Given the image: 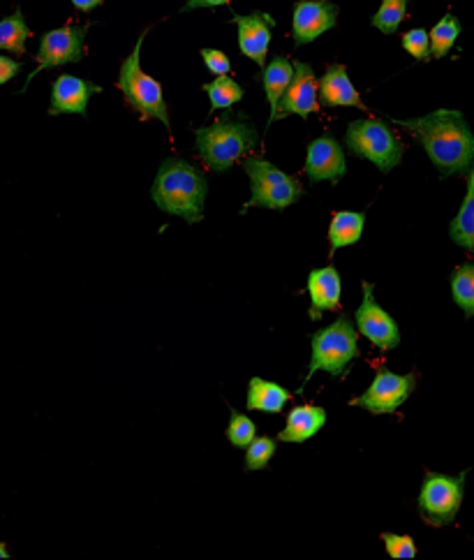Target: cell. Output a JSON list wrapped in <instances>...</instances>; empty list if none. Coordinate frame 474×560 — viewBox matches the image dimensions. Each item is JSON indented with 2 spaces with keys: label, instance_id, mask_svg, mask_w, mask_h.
<instances>
[{
  "label": "cell",
  "instance_id": "obj_1",
  "mask_svg": "<svg viewBox=\"0 0 474 560\" xmlns=\"http://www.w3.org/2000/svg\"><path fill=\"white\" fill-rule=\"evenodd\" d=\"M419 139L440 176H468L474 165V135L456 109H438L419 119L396 121Z\"/></svg>",
  "mask_w": 474,
  "mask_h": 560
},
{
  "label": "cell",
  "instance_id": "obj_2",
  "mask_svg": "<svg viewBox=\"0 0 474 560\" xmlns=\"http://www.w3.org/2000/svg\"><path fill=\"white\" fill-rule=\"evenodd\" d=\"M206 195H209V181L204 172L183 158H167L162 162L151 186L155 206L190 225L202 223Z\"/></svg>",
  "mask_w": 474,
  "mask_h": 560
},
{
  "label": "cell",
  "instance_id": "obj_3",
  "mask_svg": "<svg viewBox=\"0 0 474 560\" xmlns=\"http://www.w3.org/2000/svg\"><path fill=\"white\" fill-rule=\"evenodd\" d=\"M257 144V130L246 114H222L216 123L195 130L199 158L213 172L225 174Z\"/></svg>",
  "mask_w": 474,
  "mask_h": 560
},
{
  "label": "cell",
  "instance_id": "obj_4",
  "mask_svg": "<svg viewBox=\"0 0 474 560\" xmlns=\"http://www.w3.org/2000/svg\"><path fill=\"white\" fill-rule=\"evenodd\" d=\"M310 348H313V357H310L308 373L301 382L299 394L315 373L324 371L333 375V378H345L350 373V364L361 355L359 331L354 327V320L347 318V315H338L329 327L315 331L310 336Z\"/></svg>",
  "mask_w": 474,
  "mask_h": 560
},
{
  "label": "cell",
  "instance_id": "obj_5",
  "mask_svg": "<svg viewBox=\"0 0 474 560\" xmlns=\"http://www.w3.org/2000/svg\"><path fill=\"white\" fill-rule=\"evenodd\" d=\"M144 31L139 35V40L132 49V54L121 63V72H118V88H121L123 98L135 112L142 116L144 121H162V125L169 130L172 121H169V107L162 95V86L158 79L146 75L142 70V44L146 38Z\"/></svg>",
  "mask_w": 474,
  "mask_h": 560
},
{
  "label": "cell",
  "instance_id": "obj_6",
  "mask_svg": "<svg viewBox=\"0 0 474 560\" xmlns=\"http://www.w3.org/2000/svg\"><path fill=\"white\" fill-rule=\"evenodd\" d=\"M345 146L352 156L373 162L382 174H389L403 160L405 146L396 132L380 119H359L347 125Z\"/></svg>",
  "mask_w": 474,
  "mask_h": 560
},
{
  "label": "cell",
  "instance_id": "obj_7",
  "mask_svg": "<svg viewBox=\"0 0 474 560\" xmlns=\"http://www.w3.org/2000/svg\"><path fill=\"white\" fill-rule=\"evenodd\" d=\"M250 179V200L243 206L246 213L250 206L257 209H273L285 211L287 206H292L303 195V186L294 176L285 174L283 169H278L273 162L264 158H248L243 162Z\"/></svg>",
  "mask_w": 474,
  "mask_h": 560
},
{
  "label": "cell",
  "instance_id": "obj_8",
  "mask_svg": "<svg viewBox=\"0 0 474 560\" xmlns=\"http://www.w3.org/2000/svg\"><path fill=\"white\" fill-rule=\"evenodd\" d=\"M465 477H468V470H463L456 477L426 470L424 484H421L417 498V510L424 523L433 528H442L456 521L465 496Z\"/></svg>",
  "mask_w": 474,
  "mask_h": 560
},
{
  "label": "cell",
  "instance_id": "obj_9",
  "mask_svg": "<svg viewBox=\"0 0 474 560\" xmlns=\"http://www.w3.org/2000/svg\"><path fill=\"white\" fill-rule=\"evenodd\" d=\"M417 389V373L398 375L389 368H377L373 382L364 394L354 396L350 405L364 408L370 415H394Z\"/></svg>",
  "mask_w": 474,
  "mask_h": 560
},
{
  "label": "cell",
  "instance_id": "obj_10",
  "mask_svg": "<svg viewBox=\"0 0 474 560\" xmlns=\"http://www.w3.org/2000/svg\"><path fill=\"white\" fill-rule=\"evenodd\" d=\"M88 28H91V24L63 26V28H54V31L44 33L40 49H37V56H35L37 68L31 72V75H28L24 88H21V93L26 91L28 84H31V81L40 75L42 70L63 68V65L79 63L81 58H84V38H86Z\"/></svg>",
  "mask_w": 474,
  "mask_h": 560
},
{
  "label": "cell",
  "instance_id": "obj_11",
  "mask_svg": "<svg viewBox=\"0 0 474 560\" xmlns=\"http://www.w3.org/2000/svg\"><path fill=\"white\" fill-rule=\"evenodd\" d=\"M361 290H364V299H361L357 313H354V327L377 350L387 352L398 348L401 345V329H398L396 320L375 301V285L364 280Z\"/></svg>",
  "mask_w": 474,
  "mask_h": 560
},
{
  "label": "cell",
  "instance_id": "obj_12",
  "mask_svg": "<svg viewBox=\"0 0 474 560\" xmlns=\"http://www.w3.org/2000/svg\"><path fill=\"white\" fill-rule=\"evenodd\" d=\"M294 77L287 86V91L280 100V107L276 112V121L285 119V116H301L308 119L310 114H315L320 109V81L315 77V70L308 63H292Z\"/></svg>",
  "mask_w": 474,
  "mask_h": 560
},
{
  "label": "cell",
  "instance_id": "obj_13",
  "mask_svg": "<svg viewBox=\"0 0 474 560\" xmlns=\"http://www.w3.org/2000/svg\"><path fill=\"white\" fill-rule=\"evenodd\" d=\"M338 24V5L331 0H299L292 12V38L296 47L315 42Z\"/></svg>",
  "mask_w": 474,
  "mask_h": 560
},
{
  "label": "cell",
  "instance_id": "obj_14",
  "mask_svg": "<svg viewBox=\"0 0 474 560\" xmlns=\"http://www.w3.org/2000/svg\"><path fill=\"white\" fill-rule=\"evenodd\" d=\"M303 172L308 174V179L313 183H338L347 172V156L343 144L333 135H329V132L313 139V142L308 144Z\"/></svg>",
  "mask_w": 474,
  "mask_h": 560
},
{
  "label": "cell",
  "instance_id": "obj_15",
  "mask_svg": "<svg viewBox=\"0 0 474 560\" xmlns=\"http://www.w3.org/2000/svg\"><path fill=\"white\" fill-rule=\"evenodd\" d=\"M232 24L236 26V31H239L241 54L248 56L250 61H255L259 68H264L276 19H273L271 14L257 10L250 14H234Z\"/></svg>",
  "mask_w": 474,
  "mask_h": 560
},
{
  "label": "cell",
  "instance_id": "obj_16",
  "mask_svg": "<svg viewBox=\"0 0 474 560\" xmlns=\"http://www.w3.org/2000/svg\"><path fill=\"white\" fill-rule=\"evenodd\" d=\"M102 93V86L93 84V81L74 77V75H61L56 77L54 86H51V105H49V116H61V114H77V116H88V100L93 95Z\"/></svg>",
  "mask_w": 474,
  "mask_h": 560
},
{
  "label": "cell",
  "instance_id": "obj_17",
  "mask_svg": "<svg viewBox=\"0 0 474 560\" xmlns=\"http://www.w3.org/2000/svg\"><path fill=\"white\" fill-rule=\"evenodd\" d=\"M308 294H310V320H320L324 313L338 311L340 297H343V278L338 269L329 267L313 269L308 274Z\"/></svg>",
  "mask_w": 474,
  "mask_h": 560
},
{
  "label": "cell",
  "instance_id": "obj_18",
  "mask_svg": "<svg viewBox=\"0 0 474 560\" xmlns=\"http://www.w3.org/2000/svg\"><path fill=\"white\" fill-rule=\"evenodd\" d=\"M320 102L324 107H359L366 109L364 100L352 84L343 63H331L320 79Z\"/></svg>",
  "mask_w": 474,
  "mask_h": 560
},
{
  "label": "cell",
  "instance_id": "obj_19",
  "mask_svg": "<svg viewBox=\"0 0 474 560\" xmlns=\"http://www.w3.org/2000/svg\"><path fill=\"white\" fill-rule=\"evenodd\" d=\"M327 410L320 408V405H296L290 412H287L283 431L278 433V438L283 442H292V445H299V442H306L310 438H315L317 433L324 429L327 424Z\"/></svg>",
  "mask_w": 474,
  "mask_h": 560
},
{
  "label": "cell",
  "instance_id": "obj_20",
  "mask_svg": "<svg viewBox=\"0 0 474 560\" xmlns=\"http://www.w3.org/2000/svg\"><path fill=\"white\" fill-rule=\"evenodd\" d=\"M292 401V394L283 385L264 378H250L246 408L266 412V415H280Z\"/></svg>",
  "mask_w": 474,
  "mask_h": 560
},
{
  "label": "cell",
  "instance_id": "obj_21",
  "mask_svg": "<svg viewBox=\"0 0 474 560\" xmlns=\"http://www.w3.org/2000/svg\"><path fill=\"white\" fill-rule=\"evenodd\" d=\"M292 77H294V65L292 61H287L285 56H273V61L262 68V86L271 107V116H269V123H266V128H271L273 121H276L280 100H283Z\"/></svg>",
  "mask_w": 474,
  "mask_h": 560
},
{
  "label": "cell",
  "instance_id": "obj_22",
  "mask_svg": "<svg viewBox=\"0 0 474 560\" xmlns=\"http://www.w3.org/2000/svg\"><path fill=\"white\" fill-rule=\"evenodd\" d=\"M366 213L359 211H336L329 225V255L340 248L357 246L364 237Z\"/></svg>",
  "mask_w": 474,
  "mask_h": 560
},
{
  "label": "cell",
  "instance_id": "obj_23",
  "mask_svg": "<svg viewBox=\"0 0 474 560\" xmlns=\"http://www.w3.org/2000/svg\"><path fill=\"white\" fill-rule=\"evenodd\" d=\"M449 237L456 246L474 253V165L468 174V193H465L461 209L449 225Z\"/></svg>",
  "mask_w": 474,
  "mask_h": 560
},
{
  "label": "cell",
  "instance_id": "obj_24",
  "mask_svg": "<svg viewBox=\"0 0 474 560\" xmlns=\"http://www.w3.org/2000/svg\"><path fill=\"white\" fill-rule=\"evenodd\" d=\"M28 38H31V28L26 24L21 7H17L10 17L0 21V49L14 56H24Z\"/></svg>",
  "mask_w": 474,
  "mask_h": 560
},
{
  "label": "cell",
  "instance_id": "obj_25",
  "mask_svg": "<svg viewBox=\"0 0 474 560\" xmlns=\"http://www.w3.org/2000/svg\"><path fill=\"white\" fill-rule=\"evenodd\" d=\"M202 91L209 95L211 100V114L218 112V109L234 107L236 102H241L243 95H246L239 81L229 75H220L213 81H209V84L202 86Z\"/></svg>",
  "mask_w": 474,
  "mask_h": 560
},
{
  "label": "cell",
  "instance_id": "obj_26",
  "mask_svg": "<svg viewBox=\"0 0 474 560\" xmlns=\"http://www.w3.org/2000/svg\"><path fill=\"white\" fill-rule=\"evenodd\" d=\"M451 297L454 304L465 313V318H474V262L461 264L451 274Z\"/></svg>",
  "mask_w": 474,
  "mask_h": 560
},
{
  "label": "cell",
  "instance_id": "obj_27",
  "mask_svg": "<svg viewBox=\"0 0 474 560\" xmlns=\"http://www.w3.org/2000/svg\"><path fill=\"white\" fill-rule=\"evenodd\" d=\"M461 35V21H458L454 14L447 12L444 17L433 26V31L428 33L431 38V58H444L454 49V44Z\"/></svg>",
  "mask_w": 474,
  "mask_h": 560
},
{
  "label": "cell",
  "instance_id": "obj_28",
  "mask_svg": "<svg viewBox=\"0 0 474 560\" xmlns=\"http://www.w3.org/2000/svg\"><path fill=\"white\" fill-rule=\"evenodd\" d=\"M407 5L410 0H382L380 10L373 14L370 24L384 35H394L407 17Z\"/></svg>",
  "mask_w": 474,
  "mask_h": 560
},
{
  "label": "cell",
  "instance_id": "obj_29",
  "mask_svg": "<svg viewBox=\"0 0 474 560\" xmlns=\"http://www.w3.org/2000/svg\"><path fill=\"white\" fill-rule=\"evenodd\" d=\"M278 452V442L269 436H255V440L246 447V468L248 473L255 470H266L273 456Z\"/></svg>",
  "mask_w": 474,
  "mask_h": 560
},
{
  "label": "cell",
  "instance_id": "obj_30",
  "mask_svg": "<svg viewBox=\"0 0 474 560\" xmlns=\"http://www.w3.org/2000/svg\"><path fill=\"white\" fill-rule=\"evenodd\" d=\"M225 436L236 449H246L257 436V424L248 415H243V412H236L232 408V410H229V424H227Z\"/></svg>",
  "mask_w": 474,
  "mask_h": 560
},
{
  "label": "cell",
  "instance_id": "obj_31",
  "mask_svg": "<svg viewBox=\"0 0 474 560\" xmlns=\"http://www.w3.org/2000/svg\"><path fill=\"white\" fill-rule=\"evenodd\" d=\"M403 49L417 61L428 63L431 61V38H428V31L424 28H412V31L403 33Z\"/></svg>",
  "mask_w": 474,
  "mask_h": 560
},
{
  "label": "cell",
  "instance_id": "obj_32",
  "mask_svg": "<svg viewBox=\"0 0 474 560\" xmlns=\"http://www.w3.org/2000/svg\"><path fill=\"white\" fill-rule=\"evenodd\" d=\"M382 542L384 549L391 558L401 560V558H414L417 556V544L410 535H398V533H382Z\"/></svg>",
  "mask_w": 474,
  "mask_h": 560
},
{
  "label": "cell",
  "instance_id": "obj_33",
  "mask_svg": "<svg viewBox=\"0 0 474 560\" xmlns=\"http://www.w3.org/2000/svg\"><path fill=\"white\" fill-rule=\"evenodd\" d=\"M202 58H204V65L206 70L211 72V75H229L232 72V61H229V56L225 51L220 49H202Z\"/></svg>",
  "mask_w": 474,
  "mask_h": 560
},
{
  "label": "cell",
  "instance_id": "obj_34",
  "mask_svg": "<svg viewBox=\"0 0 474 560\" xmlns=\"http://www.w3.org/2000/svg\"><path fill=\"white\" fill-rule=\"evenodd\" d=\"M21 70H24V63H21V61H14V58L0 56V86L7 84V81L17 77Z\"/></svg>",
  "mask_w": 474,
  "mask_h": 560
},
{
  "label": "cell",
  "instance_id": "obj_35",
  "mask_svg": "<svg viewBox=\"0 0 474 560\" xmlns=\"http://www.w3.org/2000/svg\"><path fill=\"white\" fill-rule=\"evenodd\" d=\"M232 0H185V5L181 7V12L199 10V7H218V5H229Z\"/></svg>",
  "mask_w": 474,
  "mask_h": 560
},
{
  "label": "cell",
  "instance_id": "obj_36",
  "mask_svg": "<svg viewBox=\"0 0 474 560\" xmlns=\"http://www.w3.org/2000/svg\"><path fill=\"white\" fill-rule=\"evenodd\" d=\"M70 3L77 7L79 12H93L95 7L102 5V0H70Z\"/></svg>",
  "mask_w": 474,
  "mask_h": 560
},
{
  "label": "cell",
  "instance_id": "obj_37",
  "mask_svg": "<svg viewBox=\"0 0 474 560\" xmlns=\"http://www.w3.org/2000/svg\"><path fill=\"white\" fill-rule=\"evenodd\" d=\"M0 558H10V551H7L3 542H0Z\"/></svg>",
  "mask_w": 474,
  "mask_h": 560
}]
</instances>
